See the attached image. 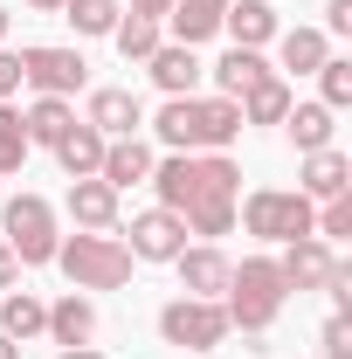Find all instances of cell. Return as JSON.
<instances>
[{
    "label": "cell",
    "mask_w": 352,
    "mask_h": 359,
    "mask_svg": "<svg viewBox=\"0 0 352 359\" xmlns=\"http://www.w3.org/2000/svg\"><path fill=\"white\" fill-rule=\"evenodd\" d=\"M152 187H159V208H173L187 222V235H228L235 228V194H242L235 159L173 152V159H152Z\"/></svg>",
    "instance_id": "1"
},
{
    "label": "cell",
    "mask_w": 352,
    "mask_h": 359,
    "mask_svg": "<svg viewBox=\"0 0 352 359\" xmlns=\"http://www.w3.org/2000/svg\"><path fill=\"white\" fill-rule=\"evenodd\" d=\"M152 132L173 152H221V145L242 138V104L235 97H166Z\"/></svg>",
    "instance_id": "2"
},
{
    "label": "cell",
    "mask_w": 352,
    "mask_h": 359,
    "mask_svg": "<svg viewBox=\"0 0 352 359\" xmlns=\"http://www.w3.org/2000/svg\"><path fill=\"white\" fill-rule=\"evenodd\" d=\"M283 304H290V283H283L276 256H249L242 269H228V290H221L228 325H242V332H269Z\"/></svg>",
    "instance_id": "3"
},
{
    "label": "cell",
    "mask_w": 352,
    "mask_h": 359,
    "mask_svg": "<svg viewBox=\"0 0 352 359\" xmlns=\"http://www.w3.org/2000/svg\"><path fill=\"white\" fill-rule=\"evenodd\" d=\"M55 263L62 276L76 283V290H125L132 283V249H125V235H69V242H55Z\"/></svg>",
    "instance_id": "4"
},
{
    "label": "cell",
    "mask_w": 352,
    "mask_h": 359,
    "mask_svg": "<svg viewBox=\"0 0 352 359\" xmlns=\"http://www.w3.org/2000/svg\"><path fill=\"white\" fill-rule=\"evenodd\" d=\"M0 242L14 249V263L35 269V263H55V208H48L42 194H14L7 208H0Z\"/></svg>",
    "instance_id": "5"
},
{
    "label": "cell",
    "mask_w": 352,
    "mask_h": 359,
    "mask_svg": "<svg viewBox=\"0 0 352 359\" xmlns=\"http://www.w3.org/2000/svg\"><path fill=\"white\" fill-rule=\"evenodd\" d=\"M235 215H242V228H249L256 242H297V235H311V222H318V201L290 194V187H256Z\"/></svg>",
    "instance_id": "6"
},
{
    "label": "cell",
    "mask_w": 352,
    "mask_h": 359,
    "mask_svg": "<svg viewBox=\"0 0 352 359\" xmlns=\"http://www.w3.org/2000/svg\"><path fill=\"white\" fill-rule=\"evenodd\" d=\"M228 332H235V325L221 311V297H173V304L159 311V339L180 346V353H215Z\"/></svg>",
    "instance_id": "7"
},
{
    "label": "cell",
    "mask_w": 352,
    "mask_h": 359,
    "mask_svg": "<svg viewBox=\"0 0 352 359\" xmlns=\"http://www.w3.org/2000/svg\"><path fill=\"white\" fill-rule=\"evenodd\" d=\"M21 83H35V97H76V90L90 83V62L76 55V48H21Z\"/></svg>",
    "instance_id": "8"
},
{
    "label": "cell",
    "mask_w": 352,
    "mask_h": 359,
    "mask_svg": "<svg viewBox=\"0 0 352 359\" xmlns=\"http://www.w3.org/2000/svg\"><path fill=\"white\" fill-rule=\"evenodd\" d=\"M132 242V263H173L180 249H187V222H180L173 208H145V215H132V228H125Z\"/></svg>",
    "instance_id": "9"
},
{
    "label": "cell",
    "mask_w": 352,
    "mask_h": 359,
    "mask_svg": "<svg viewBox=\"0 0 352 359\" xmlns=\"http://www.w3.org/2000/svg\"><path fill=\"white\" fill-rule=\"evenodd\" d=\"M332 242H318V235H297V242H283V256H276V269H283V283L290 290H325V276H332Z\"/></svg>",
    "instance_id": "10"
},
{
    "label": "cell",
    "mask_w": 352,
    "mask_h": 359,
    "mask_svg": "<svg viewBox=\"0 0 352 359\" xmlns=\"http://www.w3.org/2000/svg\"><path fill=\"white\" fill-rule=\"evenodd\" d=\"M145 69H152V83L166 90V97H194L201 76H208V62H201L187 42H159L152 55H145Z\"/></svg>",
    "instance_id": "11"
},
{
    "label": "cell",
    "mask_w": 352,
    "mask_h": 359,
    "mask_svg": "<svg viewBox=\"0 0 352 359\" xmlns=\"http://www.w3.org/2000/svg\"><path fill=\"white\" fill-rule=\"evenodd\" d=\"M173 269H180V290H187V297H221L235 263L221 256L215 242H194V249H180V256H173Z\"/></svg>",
    "instance_id": "12"
},
{
    "label": "cell",
    "mask_w": 352,
    "mask_h": 359,
    "mask_svg": "<svg viewBox=\"0 0 352 359\" xmlns=\"http://www.w3.org/2000/svg\"><path fill=\"white\" fill-rule=\"evenodd\" d=\"M297 194H304V201H332V194H352V159L339 152V145H325V152H304Z\"/></svg>",
    "instance_id": "13"
},
{
    "label": "cell",
    "mask_w": 352,
    "mask_h": 359,
    "mask_svg": "<svg viewBox=\"0 0 352 359\" xmlns=\"http://www.w3.org/2000/svg\"><path fill=\"white\" fill-rule=\"evenodd\" d=\"M83 125H97L104 138H138L145 104H138L132 90H90V118H83Z\"/></svg>",
    "instance_id": "14"
},
{
    "label": "cell",
    "mask_w": 352,
    "mask_h": 359,
    "mask_svg": "<svg viewBox=\"0 0 352 359\" xmlns=\"http://www.w3.org/2000/svg\"><path fill=\"white\" fill-rule=\"evenodd\" d=\"M69 215H76V228H90V235H111V228H118V187H104V180H69Z\"/></svg>",
    "instance_id": "15"
},
{
    "label": "cell",
    "mask_w": 352,
    "mask_h": 359,
    "mask_svg": "<svg viewBox=\"0 0 352 359\" xmlns=\"http://www.w3.org/2000/svg\"><path fill=\"white\" fill-rule=\"evenodd\" d=\"M97 180H104V187H118V194L138 187V180H152V145H145V138H111V145H104Z\"/></svg>",
    "instance_id": "16"
},
{
    "label": "cell",
    "mask_w": 352,
    "mask_h": 359,
    "mask_svg": "<svg viewBox=\"0 0 352 359\" xmlns=\"http://www.w3.org/2000/svg\"><path fill=\"white\" fill-rule=\"evenodd\" d=\"M104 145H111V138L97 132V125H83V118H76L69 132L55 138V159H62V173H69V180H97V166H104Z\"/></svg>",
    "instance_id": "17"
},
{
    "label": "cell",
    "mask_w": 352,
    "mask_h": 359,
    "mask_svg": "<svg viewBox=\"0 0 352 359\" xmlns=\"http://www.w3.org/2000/svg\"><path fill=\"white\" fill-rule=\"evenodd\" d=\"M221 28L235 35V48H263V42H276V7L269 0H228V14H221Z\"/></svg>",
    "instance_id": "18"
},
{
    "label": "cell",
    "mask_w": 352,
    "mask_h": 359,
    "mask_svg": "<svg viewBox=\"0 0 352 359\" xmlns=\"http://www.w3.org/2000/svg\"><path fill=\"white\" fill-rule=\"evenodd\" d=\"M42 332L55 339V346H90V339H97V304L69 290V297L48 304V325H42Z\"/></svg>",
    "instance_id": "19"
},
{
    "label": "cell",
    "mask_w": 352,
    "mask_h": 359,
    "mask_svg": "<svg viewBox=\"0 0 352 359\" xmlns=\"http://www.w3.org/2000/svg\"><path fill=\"white\" fill-rule=\"evenodd\" d=\"M221 14H228V0H173V7H166V21H173V42L201 48L208 35H221Z\"/></svg>",
    "instance_id": "20"
},
{
    "label": "cell",
    "mask_w": 352,
    "mask_h": 359,
    "mask_svg": "<svg viewBox=\"0 0 352 359\" xmlns=\"http://www.w3.org/2000/svg\"><path fill=\"white\" fill-rule=\"evenodd\" d=\"M208 76H215V90H221V97H242V90H256L263 76H276V69L263 62V48H228V55H221Z\"/></svg>",
    "instance_id": "21"
},
{
    "label": "cell",
    "mask_w": 352,
    "mask_h": 359,
    "mask_svg": "<svg viewBox=\"0 0 352 359\" xmlns=\"http://www.w3.org/2000/svg\"><path fill=\"white\" fill-rule=\"evenodd\" d=\"M276 55H283L290 76H318V62L332 55V42H325V28H276Z\"/></svg>",
    "instance_id": "22"
},
{
    "label": "cell",
    "mask_w": 352,
    "mask_h": 359,
    "mask_svg": "<svg viewBox=\"0 0 352 359\" xmlns=\"http://www.w3.org/2000/svg\"><path fill=\"white\" fill-rule=\"evenodd\" d=\"M332 118H339V111H325V104H290V111H283V132H290L297 152H325L332 132H339Z\"/></svg>",
    "instance_id": "23"
},
{
    "label": "cell",
    "mask_w": 352,
    "mask_h": 359,
    "mask_svg": "<svg viewBox=\"0 0 352 359\" xmlns=\"http://www.w3.org/2000/svg\"><path fill=\"white\" fill-rule=\"evenodd\" d=\"M42 325H48V304L35 297V290H7V297H0V332H7L14 346H21V339H35Z\"/></svg>",
    "instance_id": "24"
},
{
    "label": "cell",
    "mask_w": 352,
    "mask_h": 359,
    "mask_svg": "<svg viewBox=\"0 0 352 359\" xmlns=\"http://www.w3.org/2000/svg\"><path fill=\"white\" fill-rule=\"evenodd\" d=\"M235 104H242V125H283V111H290V83H283V76H263L256 90H242Z\"/></svg>",
    "instance_id": "25"
},
{
    "label": "cell",
    "mask_w": 352,
    "mask_h": 359,
    "mask_svg": "<svg viewBox=\"0 0 352 359\" xmlns=\"http://www.w3.org/2000/svg\"><path fill=\"white\" fill-rule=\"evenodd\" d=\"M21 125H28V145H55V138L76 125V111H69V97H35L21 111Z\"/></svg>",
    "instance_id": "26"
},
{
    "label": "cell",
    "mask_w": 352,
    "mask_h": 359,
    "mask_svg": "<svg viewBox=\"0 0 352 359\" xmlns=\"http://www.w3.org/2000/svg\"><path fill=\"white\" fill-rule=\"evenodd\" d=\"M118 14H125V0H62V21H69L76 35H111Z\"/></svg>",
    "instance_id": "27"
},
{
    "label": "cell",
    "mask_w": 352,
    "mask_h": 359,
    "mask_svg": "<svg viewBox=\"0 0 352 359\" xmlns=\"http://www.w3.org/2000/svg\"><path fill=\"white\" fill-rule=\"evenodd\" d=\"M111 42H118V55H125V62H145V55L159 48V21H145V14H118Z\"/></svg>",
    "instance_id": "28"
},
{
    "label": "cell",
    "mask_w": 352,
    "mask_h": 359,
    "mask_svg": "<svg viewBox=\"0 0 352 359\" xmlns=\"http://www.w3.org/2000/svg\"><path fill=\"white\" fill-rule=\"evenodd\" d=\"M28 152H35V145H28V125H21V111H14V104H0V180L21 173V166H28Z\"/></svg>",
    "instance_id": "29"
},
{
    "label": "cell",
    "mask_w": 352,
    "mask_h": 359,
    "mask_svg": "<svg viewBox=\"0 0 352 359\" xmlns=\"http://www.w3.org/2000/svg\"><path fill=\"white\" fill-rule=\"evenodd\" d=\"M318 90H325V97H318L325 111H346L352 104V55H325V62H318Z\"/></svg>",
    "instance_id": "30"
},
{
    "label": "cell",
    "mask_w": 352,
    "mask_h": 359,
    "mask_svg": "<svg viewBox=\"0 0 352 359\" xmlns=\"http://www.w3.org/2000/svg\"><path fill=\"white\" fill-rule=\"evenodd\" d=\"M325 359H352V318L346 311L325 318Z\"/></svg>",
    "instance_id": "31"
},
{
    "label": "cell",
    "mask_w": 352,
    "mask_h": 359,
    "mask_svg": "<svg viewBox=\"0 0 352 359\" xmlns=\"http://www.w3.org/2000/svg\"><path fill=\"white\" fill-rule=\"evenodd\" d=\"M325 297H332V311H352V263H332V276H325Z\"/></svg>",
    "instance_id": "32"
},
{
    "label": "cell",
    "mask_w": 352,
    "mask_h": 359,
    "mask_svg": "<svg viewBox=\"0 0 352 359\" xmlns=\"http://www.w3.org/2000/svg\"><path fill=\"white\" fill-rule=\"evenodd\" d=\"M14 90H21V55L0 48V104H14Z\"/></svg>",
    "instance_id": "33"
},
{
    "label": "cell",
    "mask_w": 352,
    "mask_h": 359,
    "mask_svg": "<svg viewBox=\"0 0 352 359\" xmlns=\"http://www.w3.org/2000/svg\"><path fill=\"white\" fill-rule=\"evenodd\" d=\"M325 21H332V35H352V0H325Z\"/></svg>",
    "instance_id": "34"
},
{
    "label": "cell",
    "mask_w": 352,
    "mask_h": 359,
    "mask_svg": "<svg viewBox=\"0 0 352 359\" xmlns=\"http://www.w3.org/2000/svg\"><path fill=\"white\" fill-rule=\"evenodd\" d=\"M14 283H21V263H14V249H7V242H0V297H7V290H14Z\"/></svg>",
    "instance_id": "35"
},
{
    "label": "cell",
    "mask_w": 352,
    "mask_h": 359,
    "mask_svg": "<svg viewBox=\"0 0 352 359\" xmlns=\"http://www.w3.org/2000/svg\"><path fill=\"white\" fill-rule=\"evenodd\" d=\"M166 7L173 0H132V14H145V21H166Z\"/></svg>",
    "instance_id": "36"
},
{
    "label": "cell",
    "mask_w": 352,
    "mask_h": 359,
    "mask_svg": "<svg viewBox=\"0 0 352 359\" xmlns=\"http://www.w3.org/2000/svg\"><path fill=\"white\" fill-rule=\"evenodd\" d=\"M55 359H104V353H97V346H62Z\"/></svg>",
    "instance_id": "37"
},
{
    "label": "cell",
    "mask_w": 352,
    "mask_h": 359,
    "mask_svg": "<svg viewBox=\"0 0 352 359\" xmlns=\"http://www.w3.org/2000/svg\"><path fill=\"white\" fill-rule=\"evenodd\" d=\"M0 359H21V346H14V339H7V332H0Z\"/></svg>",
    "instance_id": "38"
},
{
    "label": "cell",
    "mask_w": 352,
    "mask_h": 359,
    "mask_svg": "<svg viewBox=\"0 0 352 359\" xmlns=\"http://www.w3.org/2000/svg\"><path fill=\"white\" fill-rule=\"evenodd\" d=\"M28 7H42V14H62V0H28Z\"/></svg>",
    "instance_id": "39"
},
{
    "label": "cell",
    "mask_w": 352,
    "mask_h": 359,
    "mask_svg": "<svg viewBox=\"0 0 352 359\" xmlns=\"http://www.w3.org/2000/svg\"><path fill=\"white\" fill-rule=\"evenodd\" d=\"M7 21H14V14H7V7H0V42H7Z\"/></svg>",
    "instance_id": "40"
}]
</instances>
